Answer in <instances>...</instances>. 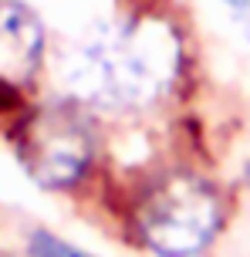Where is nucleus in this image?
<instances>
[{"instance_id": "1", "label": "nucleus", "mask_w": 250, "mask_h": 257, "mask_svg": "<svg viewBox=\"0 0 250 257\" xmlns=\"http://www.w3.org/2000/svg\"><path fill=\"white\" fill-rule=\"evenodd\" d=\"M183 44L169 21L139 17L92 31L68 54L65 78L81 105L139 112L156 105L179 78Z\"/></svg>"}, {"instance_id": "3", "label": "nucleus", "mask_w": 250, "mask_h": 257, "mask_svg": "<svg viewBox=\"0 0 250 257\" xmlns=\"http://www.w3.org/2000/svg\"><path fill=\"white\" fill-rule=\"evenodd\" d=\"M17 159L44 190H68L85 180L95 159V132L75 102H54L31 112L17 128Z\"/></svg>"}, {"instance_id": "6", "label": "nucleus", "mask_w": 250, "mask_h": 257, "mask_svg": "<svg viewBox=\"0 0 250 257\" xmlns=\"http://www.w3.org/2000/svg\"><path fill=\"white\" fill-rule=\"evenodd\" d=\"M226 11L233 14V21H237V27L247 34V41H250V0H220Z\"/></svg>"}, {"instance_id": "5", "label": "nucleus", "mask_w": 250, "mask_h": 257, "mask_svg": "<svg viewBox=\"0 0 250 257\" xmlns=\"http://www.w3.org/2000/svg\"><path fill=\"white\" fill-rule=\"evenodd\" d=\"M27 257H95V254L68 244L65 237H58L51 230H34L27 237Z\"/></svg>"}, {"instance_id": "2", "label": "nucleus", "mask_w": 250, "mask_h": 257, "mask_svg": "<svg viewBox=\"0 0 250 257\" xmlns=\"http://www.w3.org/2000/svg\"><path fill=\"white\" fill-rule=\"evenodd\" d=\"M135 227L156 257H196L223 227V200L206 180L172 173L145 190Z\"/></svg>"}, {"instance_id": "4", "label": "nucleus", "mask_w": 250, "mask_h": 257, "mask_svg": "<svg viewBox=\"0 0 250 257\" xmlns=\"http://www.w3.org/2000/svg\"><path fill=\"white\" fill-rule=\"evenodd\" d=\"M44 58V27L17 0H0V91L27 85Z\"/></svg>"}]
</instances>
